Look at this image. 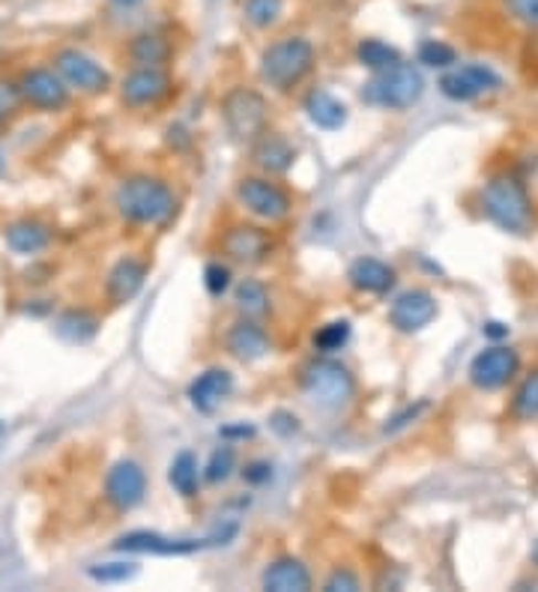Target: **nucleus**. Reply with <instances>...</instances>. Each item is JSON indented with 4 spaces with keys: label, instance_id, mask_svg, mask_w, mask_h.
I'll return each instance as SVG.
<instances>
[{
    "label": "nucleus",
    "instance_id": "nucleus-16",
    "mask_svg": "<svg viewBox=\"0 0 538 592\" xmlns=\"http://www.w3.org/2000/svg\"><path fill=\"white\" fill-rule=\"evenodd\" d=\"M171 93V78L162 66H135L120 82V99L129 108L159 105Z\"/></svg>",
    "mask_w": 538,
    "mask_h": 592
},
{
    "label": "nucleus",
    "instance_id": "nucleus-27",
    "mask_svg": "<svg viewBox=\"0 0 538 592\" xmlns=\"http://www.w3.org/2000/svg\"><path fill=\"white\" fill-rule=\"evenodd\" d=\"M171 42L165 40L162 33H138L133 42H129V57H133L135 66H162L171 61Z\"/></svg>",
    "mask_w": 538,
    "mask_h": 592
},
{
    "label": "nucleus",
    "instance_id": "nucleus-34",
    "mask_svg": "<svg viewBox=\"0 0 538 592\" xmlns=\"http://www.w3.org/2000/svg\"><path fill=\"white\" fill-rule=\"evenodd\" d=\"M135 574H138V565H135V562H96V565L87 569V578L102 583V586L133 581Z\"/></svg>",
    "mask_w": 538,
    "mask_h": 592
},
{
    "label": "nucleus",
    "instance_id": "nucleus-17",
    "mask_svg": "<svg viewBox=\"0 0 538 592\" xmlns=\"http://www.w3.org/2000/svg\"><path fill=\"white\" fill-rule=\"evenodd\" d=\"M147 273H150V269H147L141 257H120V261L108 269V278H105V296H108V303H112V306L133 303L135 296L141 294Z\"/></svg>",
    "mask_w": 538,
    "mask_h": 592
},
{
    "label": "nucleus",
    "instance_id": "nucleus-8",
    "mask_svg": "<svg viewBox=\"0 0 538 592\" xmlns=\"http://www.w3.org/2000/svg\"><path fill=\"white\" fill-rule=\"evenodd\" d=\"M236 201L245 213L261 222H282L294 210L285 186H278L270 177H243L236 183Z\"/></svg>",
    "mask_w": 538,
    "mask_h": 592
},
{
    "label": "nucleus",
    "instance_id": "nucleus-40",
    "mask_svg": "<svg viewBox=\"0 0 538 592\" xmlns=\"http://www.w3.org/2000/svg\"><path fill=\"white\" fill-rule=\"evenodd\" d=\"M425 408H428V401H419V404H410V408H404L401 410V413H395V416L389 419L387 422V434H395V431H401L404 429V425H410V422H416L419 416H422V413H425Z\"/></svg>",
    "mask_w": 538,
    "mask_h": 592
},
{
    "label": "nucleus",
    "instance_id": "nucleus-5",
    "mask_svg": "<svg viewBox=\"0 0 538 592\" xmlns=\"http://www.w3.org/2000/svg\"><path fill=\"white\" fill-rule=\"evenodd\" d=\"M222 120L231 141L252 147L270 126V105L254 87H231L222 96Z\"/></svg>",
    "mask_w": 538,
    "mask_h": 592
},
{
    "label": "nucleus",
    "instance_id": "nucleus-36",
    "mask_svg": "<svg viewBox=\"0 0 538 592\" xmlns=\"http://www.w3.org/2000/svg\"><path fill=\"white\" fill-rule=\"evenodd\" d=\"M503 10L511 21L538 31V0H503Z\"/></svg>",
    "mask_w": 538,
    "mask_h": 592
},
{
    "label": "nucleus",
    "instance_id": "nucleus-33",
    "mask_svg": "<svg viewBox=\"0 0 538 592\" xmlns=\"http://www.w3.org/2000/svg\"><path fill=\"white\" fill-rule=\"evenodd\" d=\"M350 332H354V329H350L347 320H333V324H326V327L317 329L312 341H315L317 353H326V357H329V353H336V350L345 348L347 341H350Z\"/></svg>",
    "mask_w": 538,
    "mask_h": 592
},
{
    "label": "nucleus",
    "instance_id": "nucleus-3",
    "mask_svg": "<svg viewBox=\"0 0 538 592\" xmlns=\"http://www.w3.org/2000/svg\"><path fill=\"white\" fill-rule=\"evenodd\" d=\"M315 63L317 54L312 40H305V36H282V40L270 42L264 54H261V78L273 91L291 93L315 72Z\"/></svg>",
    "mask_w": 538,
    "mask_h": 592
},
{
    "label": "nucleus",
    "instance_id": "nucleus-21",
    "mask_svg": "<svg viewBox=\"0 0 538 592\" xmlns=\"http://www.w3.org/2000/svg\"><path fill=\"white\" fill-rule=\"evenodd\" d=\"M347 282L359 290V294H375L383 296L395 287L398 276L395 269L383 264L380 257H356L350 269H347Z\"/></svg>",
    "mask_w": 538,
    "mask_h": 592
},
{
    "label": "nucleus",
    "instance_id": "nucleus-28",
    "mask_svg": "<svg viewBox=\"0 0 538 592\" xmlns=\"http://www.w3.org/2000/svg\"><path fill=\"white\" fill-rule=\"evenodd\" d=\"M168 485H171L180 497H186V500L198 497L201 471H198V458H194L192 452H180V455L171 461V467H168Z\"/></svg>",
    "mask_w": 538,
    "mask_h": 592
},
{
    "label": "nucleus",
    "instance_id": "nucleus-14",
    "mask_svg": "<svg viewBox=\"0 0 538 592\" xmlns=\"http://www.w3.org/2000/svg\"><path fill=\"white\" fill-rule=\"evenodd\" d=\"M273 236L261 225H231L222 234V255L240 266L264 264L273 255Z\"/></svg>",
    "mask_w": 538,
    "mask_h": 592
},
{
    "label": "nucleus",
    "instance_id": "nucleus-24",
    "mask_svg": "<svg viewBox=\"0 0 538 592\" xmlns=\"http://www.w3.org/2000/svg\"><path fill=\"white\" fill-rule=\"evenodd\" d=\"M305 114H308V120L315 123L317 129H324V133H336L347 123V108L345 103H338L336 96L324 87H315V91H308L303 103Z\"/></svg>",
    "mask_w": 538,
    "mask_h": 592
},
{
    "label": "nucleus",
    "instance_id": "nucleus-18",
    "mask_svg": "<svg viewBox=\"0 0 538 592\" xmlns=\"http://www.w3.org/2000/svg\"><path fill=\"white\" fill-rule=\"evenodd\" d=\"M234 392V374L228 368H207L189 383V401L198 413H215Z\"/></svg>",
    "mask_w": 538,
    "mask_h": 592
},
{
    "label": "nucleus",
    "instance_id": "nucleus-48",
    "mask_svg": "<svg viewBox=\"0 0 538 592\" xmlns=\"http://www.w3.org/2000/svg\"><path fill=\"white\" fill-rule=\"evenodd\" d=\"M0 168H3V154H0Z\"/></svg>",
    "mask_w": 538,
    "mask_h": 592
},
{
    "label": "nucleus",
    "instance_id": "nucleus-4",
    "mask_svg": "<svg viewBox=\"0 0 538 592\" xmlns=\"http://www.w3.org/2000/svg\"><path fill=\"white\" fill-rule=\"evenodd\" d=\"M425 93V78L413 63H395L383 72H375L366 84H362V103L371 108H383V112H407L422 99Z\"/></svg>",
    "mask_w": 538,
    "mask_h": 592
},
{
    "label": "nucleus",
    "instance_id": "nucleus-7",
    "mask_svg": "<svg viewBox=\"0 0 538 592\" xmlns=\"http://www.w3.org/2000/svg\"><path fill=\"white\" fill-rule=\"evenodd\" d=\"M234 532L236 527H228L224 532H215L213 539H171V536H162V532L135 530L114 541V551L150 553V557H186V553H198L203 548H210V545H228V539Z\"/></svg>",
    "mask_w": 538,
    "mask_h": 592
},
{
    "label": "nucleus",
    "instance_id": "nucleus-32",
    "mask_svg": "<svg viewBox=\"0 0 538 592\" xmlns=\"http://www.w3.org/2000/svg\"><path fill=\"white\" fill-rule=\"evenodd\" d=\"M511 413H515L520 422H529V419L538 416V368L520 380L518 392H515V399H511Z\"/></svg>",
    "mask_w": 538,
    "mask_h": 592
},
{
    "label": "nucleus",
    "instance_id": "nucleus-19",
    "mask_svg": "<svg viewBox=\"0 0 538 592\" xmlns=\"http://www.w3.org/2000/svg\"><path fill=\"white\" fill-rule=\"evenodd\" d=\"M224 348L228 353L236 359V362H257V359H264L273 348V341L266 336V329L261 327V320H249L243 317L240 324L228 329V336H224Z\"/></svg>",
    "mask_w": 538,
    "mask_h": 592
},
{
    "label": "nucleus",
    "instance_id": "nucleus-31",
    "mask_svg": "<svg viewBox=\"0 0 538 592\" xmlns=\"http://www.w3.org/2000/svg\"><path fill=\"white\" fill-rule=\"evenodd\" d=\"M236 471V450L231 443H222V446H215L210 461H207V467H203V479L210 482V485H219V482H228L234 476Z\"/></svg>",
    "mask_w": 538,
    "mask_h": 592
},
{
    "label": "nucleus",
    "instance_id": "nucleus-43",
    "mask_svg": "<svg viewBox=\"0 0 538 592\" xmlns=\"http://www.w3.org/2000/svg\"><path fill=\"white\" fill-rule=\"evenodd\" d=\"M222 437L231 440V437H254V425H245V422H240V425H224L222 429Z\"/></svg>",
    "mask_w": 538,
    "mask_h": 592
},
{
    "label": "nucleus",
    "instance_id": "nucleus-39",
    "mask_svg": "<svg viewBox=\"0 0 538 592\" xmlns=\"http://www.w3.org/2000/svg\"><path fill=\"white\" fill-rule=\"evenodd\" d=\"M270 429H273L278 437H294V434H299V419H296L291 410H275L273 416H270Z\"/></svg>",
    "mask_w": 538,
    "mask_h": 592
},
{
    "label": "nucleus",
    "instance_id": "nucleus-15",
    "mask_svg": "<svg viewBox=\"0 0 538 592\" xmlns=\"http://www.w3.org/2000/svg\"><path fill=\"white\" fill-rule=\"evenodd\" d=\"M437 317V299L422 290V287H413V290H404L392 299L389 306V324L404 332V336H413V332H422L425 327L434 324Z\"/></svg>",
    "mask_w": 538,
    "mask_h": 592
},
{
    "label": "nucleus",
    "instance_id": "nucleus-12",
    "mask_svg": "<svg viewBox=\"0 0 538 592\" xmlns=\"http://www.w3.org/2000/svg\"><path fill=\"white\" fill-rule=\"evenodd\" d=\"M147 497V473L138 461L123 458L105 473V500L117 511H133Z\"/></svg>",
    "mask_w": 538,
    "mask_h": 592
},
{
    "label": "nucleus",
    "instance_id": "nucleus-30",
    "mask_svg": "<svg viewBox=\"0 0 538 592\" xmlns=\"http://www.w3.org/2000/svg\"><path fill=\"white\" fill-rule=\"evenodd\" d=\"M285 12V0H243V19L254 31H270Z\"/></svg>",
    "mask_w": 538,
    "mask_h": 592
},
{
    "label": "nucleus",
    "instance_id": "nucleus-13",
    "mask_svg": "<svg viewBox=\"0 0 538 592\" xmlns=\"http://www.w3.org/2000/svg\"><path fill=\"white\" fill-rule=\"evenodd\" d=\"M520 368L518 350H511L508 345H494V348L482 350L473 362H470V383L485 392H497L515 380Z\"/></svg>",
    "mask_w": 538,
    "mask_h": 592
},
{
    "label": "nucleus",
    "instance_id": "nucleus-35",
    "mask_svg": "<svg viewBox=\"0 0 538 592\" xmlns=\"http://www.w3.org/2000/svg\"><path fill=\"white\" fill-rule=\"evenodd\" d=\"M419 63H425L431 70H452L457 63V52L443 40H425L419 45Z\"/></svg>",
    "mask_w": 538,
    "mask_h": 592
},
{
    "label": "nucleus",
    "instance_id": "nucleus-11",
    "mask_svg": "<svg viewBox=\"0 0 538 592\" xmlns=\"http://www.w3.org/2000/svg\"><path fill=\"white\" fill-rule=\"evenodd\" d=\"M503 78L490 70L488 63H464V66H452L443 72L440 78V93L455 99V103H473L478 96L490 91H499Z\"/></svg>",
    "mask_w": 538,
    "mask_h": 592
},
{
    "label": "nucleus",
    "instance_id": "nucleus-23",
    "mask_svg": "<svg viewBox=\"0 0 538 592\" xmlns=\"http://www.w3.org/2000/svg\"><path fill=\"white\" fill-rule=\"evenodd\" d=\"M3 243H7V249L15 252V255L24 257L40 255V252L49 249L51 231L49 225H42L36 219H19V222L7 225V231H3Z\"/></svg>",
    "mask_w": 538,
    "mask_h": 592
},
{
    "label": "nucleus",
    "instance_id": "nucleus-47",
    "mask_svg": "<svg viewBox=\"0 0 538 592\" xmlns=\"http://www.w3.org/2000/svg\"><path fill=\"white\" fill-rule=\"evenodd\" d=\"M3 440H7V422H0V446H3Z\"/></svg>",
    "mask_w": 538,
    "mask_h": 592
},
{
    "label": "nucleus",
    "instance_id": "nucleus-29",
    "mask_svg": "<svg viewBox=\"0 0 538 592\" xmlns=\"http://www.w3.org/2000/svg\"><path fill=\"white\" fill-rule=\"evenodd\" d=\"M356 61L362 63L366 70L383 72L389 70V66H395V63L404 61V57H401V52H398L395 45H389V42L362 40L356 45Z\"/></svg>",
    "mask_w": 538,
    "mask_h": 592
},
{
    "label": "nucleus",
    "instance_id": "nucleus-41",
    "mask_svg": "<svg viewBox=\"0 0 538 592\" xmlns=\"http://www.w3.org/2000/svg\"><path fill=\"white\" fill-rule=\"evenodd\" d=\"M326 592H356L359 590V578L354 572H347V569H336V572L329 574L324 583Z\"/></svg>",
    "mask_w": 538,
    "mask_h": 592
},
{
    "label": "nucleus",
    "instance_id": "nucleus-25",
    "mask_svg": "<svg viewBox=\"0 0 538 592\" xmlns=\"http://www.w3.org/2000/svg\"><path fill=\"white\" fill-rule=\"evenodd\" d=\"M54 332L63 338L66 345H87L99 332V317L87 311V308H70L54 320Z\"/></svg>",
    "mask_w": 538,
    "mask_h": 592
},
{
    "label": "nucleus",
    "instance_id": "nucleus-45",
    "mask_svg": "<svg viewBox=\"0 0 538 592\" xmlns=\"http://www.w3.org/2000/svg\"><path fill=\"white\" fill-rule=\"evenodd\" d=\"M114 10H135V7H141L144 0H108Z\"/></svg>",
    "mask_w": 538,
    "mask_h": 592
},
{
    "label": "nucleus",
    "instance_id": "nucleus-46",
    "mask_svg": "<svg viewBox=\"0 0 538 592\" xmlns=\"http://www.w3.org/2000/svg\"><path fill=\"white\" fill-rule=\"evenodd\" d=\"M529 557H532V565H536V569H538V541H536V545H532V551H529Z\"/></svg>",
    "mask_w": 538,
    "mask_h": 592
},
{
    "label": "nucleus",
    "instance_id": "nucleus-26",
    "mask_svg": "<svg viewBox=\"0 0 538 592\" xmlns=\"http://www.w3.org/2000/svg\"><path fill=\"white\" fill-rule=\"evenodd\" d=\"M234 308L243 317H249V320H264V317L273 311L270 290H266L257 278H243V282L234 287Z\"/></svg>",
    "mask_w": 538,
    "mask_h": 592
},
{
    "label": "nucleus",
    "instance_id": "nucleus-2",
    "mask_svg": "<svg viewBox=\"0 0 538 592\" xmlns=\"http://www.w3.org/2000/svg\"><path fill=\"white\" fill-rule=\"evenodd\" d=\"M482 213L506 234L524 236L536 225V210L524 180L515 175L490 177L482 189Z\"/></svg>",
    "mask_w": 538,
    "mask_h": 592
},
{
    "label": "nucleus",
    "instance_id": "nucleus-22",
    "mask_svg": "<svg viewBox=\"0 0 538 592\" xmlns=\"http://www.w3.org/2000/svg\"><path fill=\"white\" fill-rule=\"evenodd\" d=\"M261 586L266 592H308L312 572L296 557H278L261 574Z\"/></svg>",
    "mask_w": 538,
    "mask_h": 592
},
{
    "label": "nucleus",
    "instance_id": "nucleus-6",
    "mask_svg": "<svg viewBox=\"0 0 538 592\" xmlns=\"http://www.w3.org/2000/svg\"><path fill=\"white\" fill-rule=\"evenodd\" d=\"M305 399L317 404L320 410H338L350 404L356 395L354 371L341 366L338 359H315L303 371Z\"/></svg>",
    "mask_w": 538,
    "mask_h": 592
},
{
    "label": "nucleus",
    "instance_id": "nucleus-38",
    "mask_svg": "<svg viewBox=\"0 0 538 592\" xmlns=\"http://www.w3.org/2000/svg\"><path fill=\"white\" fill-rule=\"evenodd\" d=\"M203 285L213 296H222L231 287V269L222 264H210L203 269Z\"/></svg>",
    "mask_w": 538,
    "mask_h": 592
},
{
    "label": "nucleus",
    "instance_id": "nucleus-42",
    "mask_svg": "<svg viewBox=\"0 0 538 592\" xmlns=\"http://www.w3.org/2000/svg\"><path fill=\"white\" fill-rule=\"evenodd\" d=\"M243 479L249 485H264V482L273 479V464H266V461H249L243 467Z\"/></svg>",
    "mask_w": 538,
    "mask_h": 592
},
{
    "label": "nucleus",
    "instance_id": "nucleus-20",
    "mask_svg": "<svg viewBox=\"0 0 538 592\" xmlns=\"http://www.w3.org/2000/svg\"><path fill=\"white\" fill-rule=\"evenodd\" d=\"M252 162L257 165L266 177L287 175L296 162V147L287 141L285 135L264 133L252 144Z\"/></svg>",
    "mask_w": 538,
    "mask_h": 592
},
{
    "label": "nucleus",
    "instance_id": "nucleus-44",
    "mask_svg": "<svg viewBox=\"0 0 538 592\" xmlns=\"http://www.w3.org/2000/svg\"><path fill=\"white\" fill-rule=\"evenodd\" d=\"M485 336H488V338H506L508 327H503V324H497V320H490V324H485Z\"/></svg>",
    "mask_w": 538,
    "mask_h": 592
},
{
    "label": "nucleus",
    "instance_id": "nucleus-1",
    "mask_svg": "<svg viewBox=\"0 0 538 592\" xmlns=\"http://www.w3.org/2000/svg\"><path fill=\"white\" fill-rule=\"evenodd\" d=\"M114 207L123 222L129 225H165L177 210L171 186L150 175L126 177L117 192H114Z\"/></svg>",
    "mask_w": 538,
    "mask_h": 592
},
{
    "label": "nucleus",
    "instance_id": "nucleus-37",
    "mask_svg": "<svg viewBox=\"0 0 538 592\" xmlns=\"http://www.w3.org/2000/svg\"><path fill=\"white\" fill-rule=\"evenodd\" d=\"M21 105L24 103H21L19 84L10 82V78H0V126H7L19 114Z\"/></svg>",
    "mask_w": 538,
    "mask_h": 592
},
{
    "label": "nucleus",
    "instance_id": "nucleus-9",
    "mask_svg": "<svg viewBox=\"0 0 538 592\" xmlns=\"http://www.w3.org/2000/svg\"><path fill=\"white\" fill-rule=\"evenodd\" d=\"M54 70L61 72V78L70 84V91L87 93V96H99L112 87L108 70L82 49H61L54 54Z\"/></svg>",
    "mask_w": 538,
    "mask_h": 592
},
{
    "label": "nucleus",
    "instance_id": "nucleus-10",
    "mask_svg": "<svg viewBox=\"0 0 538 592\" xmlns=\"http://www.w3.org/2000/svg\"><path fill=\"white\" fill-rule=\"evenodd\" d=\"M21 103L36 112H63L70 105V84L63 82L61 72L49 66H33L19 78Z\"/></svg>",
    "mask_w": 538,
    "mask_h": 592
}]
</instances>
